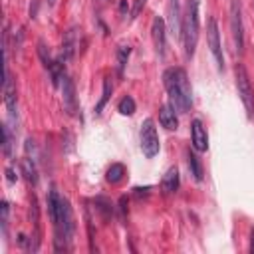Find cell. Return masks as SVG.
I'll list each match as a JSON object with an SVG mask.
<instances>
[{
	"label": "cell",
	"instance_id": "11",
	"mask_svg": "<svg viewBox=\"0 0 254 254\" xmlns=\"http://www.w3.org/2000/svg\"><path fill=\"white\" fill-rule=\"evenodd\" d=\"M79 32H81V30H77V26H71V28L64 34L62 50H60V56H58V60H60L62 64L73 60V56H75V52H77V46H79Z\"/></svg>",
	"mask_w": 254,
	"mask_h": 254
},
{
	"label": "cell",
	"instance_id": "26",
	"mask_svg": "<svg viewBox=\"0 0 254 254\" xmlns=\"http://www.w3.org/2000/svg\"><path fill=\"white\" fill-rule=\"evenodd\" d=\"M6 179H8V183H14V181L18 179V175H16L14 167H8V169H6Z\"/></svg>",
	"mask_w": 254,
	"mask_h": 254
},
{
	"label": "cell",
	"instance_id": "1",
	"mask_svg": "<svg viewBox=\"0 0 254 254\" xmlns=\"http://www.w3.org/2000/svg\"><path fill=\"white\" fill-rule=\"evenodd\" d=\"M48 214L54 224V246L58 252L69 250L71 246V236H73V214L69 200L62 196L54 187L48 190Z\"/></svg>",
	"mask_w": 254,
	"mask_h": 254
},
{
	"label": "cell",
	"instance_id": "24",
	"mask_svg": "<svg viewBox=\"0 0 254 254\" xmlns=\"http://www.w3.org/2000/svg\"><path fill=\"white\" fill-rule=\"evenodd\" d=\"M0 210H2V218H0V222H2V232H6V226H8V210H10V206H8L6 200H2Z\"/></svg>",
	"mask_w": 254,
	"mask_h": 254
},
{
	"label": "cell",
	"instance_id": "20",
	"mask_svg": "<svg viewBox=\"0 0 254 254\" xmlns=\"http://www.w3.org/2000/svg\"><path fill=\"white\" fill-rule=\"evenodd\" d=\"M187 163H189V169H190V175L196 179V181H202V165L198 161V157L194 153H190V149L187 151Z\"/></svg>",
	"mask_w": 254,
	"mask_h": 254
},
{
	"label": "cell",
	"instance_id": "18",
	"mask_svg": "<svg viewBox=\"0 0 254 254\" xmlns=\"http://www.w3.org/2000/svg\"><path fill=\"white\" fill-rule=\"evenodd\" d=\"M125 167L121 165V163H113L109 169H107V173H105V181L107 183H111V185H117V183H121L123 179H125Z\"/></svg>",
	"mask_w": 254,
	"mask_h": 254
},
{
	"label": "cell",
	"instance_id": "23",
	"mask_svg": "<svg viewBox=\"0 0 254 254\" xmlns=\"http://www.w3.org/2000/svg\"><path fill=\"white\" fill-rule=\"evenodd\" d=\"M135 109H137V105H135V99H133L131 95L121 97L119 103H117V111H119L121 115H133Z\"/></svg>",
	"mask_w": 254,
	"mask_h": 254
},
{
	"label": "cell",
	"instance_id": "25",
	"mask_svg": "<svg viewBox=\"0 0 254 254\" xmlns=\"http://www.w3.org/2000/svg\"><path fill=\"white\" fill-rule=\"evenodd\" d=\"M145 2H147V0H135V6H133V10H131V18H135V16H137V14L143 10Z\"/></svg>",
	"mask_w": 254,
	"mask_h": 254
},
{
	"label": "cell",
	"instance_id": "28",
	"mask_svg": "<svg viewBox=\"0 0 254 254\" xmlns=\"http://www.w3.org/2000/svg\"><path fill=\"white\" fill-rule=\"evenodd\" d=\"M250 252L254 254V228L250 230Z\"/></svg>",
	"mask_w": 254,
	"mask_h": 254
},
{
	"label": "cell",
	"instance_id": "27",
	"mask_svg": "<svg viewBox=\"0 0 254 254\" xmlns=\"http://www.w3.org/2000/svg\"><path fill=\"white\" fill-rule=\"evenodd\" d=\"M125 10H129V6H127V2H125V0H121V4H119V12H121V14H125Z\"/></svg>",
	"mask_w": 254,
	"mask_h": 254
},
{
	"label": "cell",
	"instance_id": "13",
	"mask_svg": "<svg viewBox=\"0 0 254 254\" xmlns=\"http://www.w3.org/2000/svg\"><path fill=\"white\" fill-rule=\"evenodd\" d=\"M190 143H192L194 151L202 153L208 149V133L200 119H192V123H190Z\"/></svg>",
	"mask_w": 254,
	"mask_h": 254
},
{
	"label": "cell",
	"instance_id": "4",
	"mask_svg": "<svg viewBox=\"0 0 254 254\" xmlns=\"http://www.w3.org/2000/svg\"><path fill=\"white\" fill-rule=\"evenodd\" d=\"M234 75H236V89L240 95V101L246 109V117L254 119V89L250 83V75L244 67V64H236L234 65Z\"/></svg>",
	"mask_w": 254,
	"mask_h": 254
},
{
	"label": "cell",
	"instance_id": "8",
	"mask_svg": "<svg viewBox=\"0 0 254 254\" xmlns=\"http://www.w3.org/2000/svg\"><path fill=\"white\" fill-rule=\"evenodd\" d=\"M38 56H40L44 67L48 69L54 87H60L62 81H64V77H65V73H64V64H62L60 60H54V58L50 56V52H48V48H46L44 42H38Z\"/></svg>",
	"mask_w": 254,
	"mask_h": 254
},
{
	"label": "cell",
	"instance_id": "9",
	"mask_svg": "<svg viewBox=\"0 0 254 254\" xmlns=\"http://www.w3.org/2000/svg\"><path fill=\"white\" fill-rule=\"evenodd\" d=\"M206 40H208V48L214 56L216 67L218 71L224 69V56H222V46H220V34H218V22L214 18H208L206 22Z\"/></svg>",
	"mask_w": 254,
	"mask_h": 254
},
{
	"label": "cell",
	"instance_id": "14",
	"mask_svg": "<svg viewBox=\"0 0 254 254\" xmlns=\"http://www.w3.org/2000/svg\"><path fill=\"white\" fill-rule=\"evenodd\" d=\"M159 123L167 129V131H177L179 129V117H177V109L171 103H165L159 107Z\"/></svg>",
	"mask_w": 254,
	"mask_h": 254
},
{
	"label": "cell",
	"instance_id": "6",
	"mask_svg": "<svg viewBox=\"0 0 254 254\" xmlns=\"http://www.w3.org/2000/svg\"><path fill=\"white\" fill-rule=\"evenodd\" d=\"M139 141H141V151L147 159H153L159 149H161V141L157 135V127L153 123V119H145L141 123V131H139Z\"/></svg>",
	"mask_w": 254,
	"mask_h": 254
},
{
	"label": "cell",
	"instance_id": "12",
	"mask_svg": "<svg viewBox=\"0 0 254 254\" xmlns=\"http://www.w3.org/2000/svg\"><path fill=\"white\" fill-rule=\"evenodd\" d=\"M62 101H64V109L69 115H77L79 103H77V95H75V85H73V79L67 75L62 81Z\"/></svg>",
	"mask_w": 254,
	"mask_h": 254
},
{
	"label": "cell",
	"instance_id": "15",
	"mask_svg": "<svg viewBox=\"0 0 254 254\" xmlns=\"http://www.w3.org/2000/svg\"><path fill=\"white\" fill-rule=\"evenodd\" d=\"M169 28L171 34L183 38V16H181L179 0H169Z\"/></svg>",
	"mask_w": 254,
	"mask_h": 254
},
{
	"label": "cell",
	"instance_id": "7",
	"mask_svg": "<svg viewBox=\"0 0 254 254\" xmlns=\"http://www.w3.org/2000/svg\"><path fill=\"white\" fill-rule=\"evenodd\" d=\"M230 36L234 44V52H244V22H242V6L240 0H230Z\"/></svg>",
	"mask_w": 254,
	"mask_h": 254
},
{
	"label": "cell",
	"instance_id": "21",
	"mask_svg": "<svg viewBox=\"0 0 254 254\" xmlns=\"http://www.w3.org/2000/svg\"><path fill=\"white\" fill-rule=\"evenodd\" d=\"M12 143H14V135H12V127L8 123H4L2 127V151L6 157L12 155Z\"/></svg>",
	"mask_w": 254,
	"mask_h": 254
},
{
	"label": "cell",
	"instance_id": "19",
	"mask_svg": "<svg viewBox=\"0 0 254 254\" xmlns=\"http://www.w3.org/2000/svg\"><path fill=\"white\" fill-rule=\"evenodd\" d=\"M111 93H113V83H111L109 77H105V79H103V91H101V97H99V101H97V105H95V115H99V113L103 111V107L107 105Z\"/></svg>",
	"mask_w": 254,
	"mask_h": 254
},
{
	"label": "cell",
	"instance_id": "2",
	"mask_svg": "<svg viewBox=\"0 0 254 254\" xmlns=\"http://www.w3.org/2000/svg\"><path fill=\"white\" fill-rule=\"evenodd\" d=\"M163 85L177 113H189L192 107V87L185 67H169L163 71Z\"/></svg>",
	"mask_w": 254,
	"mask_h": 254
},
{
	"label": "cell",
	"instance_id": "16",
	"mask_svg": "<svg viewBox=\"0 0 254 254\" xmlns=\"http://www.w3.org/2000/svg\"><path fill=\"white\" fill-rule=\"evenodd\" d=\"M179 183H181V177H179V169L177 167H169L167 173L163 175V181H161V187L167 194L175 192L179 189Z\"/></svg>",
	"mask_w": 254,
	"mask_h": 254
},
{
	"label": "cell",
	"instance_id": "29",
	"mask_svg": "<svg viewBox=\"0 0 254 254\" xmlns=\"http://www.w3.org/2000/svg\"><path fill=\"white\" fill-rule=\"evenodd\" d=\"M46 2H48V4H50V6H54V4H56V2H58V0H46Z\"/></svg>",
	"mask_w": 254,
	"mask_h": 254
},
{
	"label": "cell",
	"instance_id": "17",
	"mask_svg": "<svg viewBox=\"0 0 254 254\" xmlns=\"http://www.w3.org/2000/svg\"><path fill=\"white\" fill-rule=\"evenodd\" d=\"M22 175L26 177V181H28L30 185H36V183H38L36 159H30V157H24V159H22Z\"/></svg>",
	"mask_w": 254,
	"mask_h": 254
},
{
	"label": "cell",
	"instance_id": "22",
	"mask_svg": "<svg viewBox=\"0 0 254 254\" xmlns=\"http://www.w3.org/2000/svg\"><path fill=\"white\" fill-rule=\"evenodd\" d=\"M129 54H131V48L129 46H119L117 48V73L123 75L125 71V65H127V60H129Z\"/></svg>",
	"mask_w": 254,
	"mask_h": 254
},
{
	"label": "cell",
	"instance_id": "10",
	"mask_svg": "<svg viewBox=\"0 0 254 254\" xmlns=\"http://www.w3.org/2000/svg\"><path fill=\"white\" fill-rule=\"evenodd\" d=\"M151 38H153V46L155 52L159 56V60H165L167 54V30H165V20L161 16H155L151 22Z\"/></svg>",
	"mask_w": 254,
	"mask_h": 254
},
{
	"label": "cell",
	"instance_id": "3",
	"mask_svg": "<svg viewBox=\"0 0 254 254\" xmlns=\"http://www.w3.org/2000/svg\"><path fill=\"white\" fill-rule=\"evenodd\" d=\"M200 0H187V10L183 16V46H185V58L192 60L198 32H200Z\"/></svg>",
	"mask_w": 254,
	"mask_h": 254
},
{
	"label": "cell",
	"instance_id": "5",
	"mask_svg": "<svg viewBox=\"0 0 254 254\" xmlns=\"http://www.w3.org/2000/svg\"><path fill=\"white\" fill-rule=\"evenodd\" d=\"M2 93H4V103L8 111V125L18 123V95H16V81L12 79V73L8 65H4V83H2Z\"/></svg>",
	"mask_w": 254,
	"mask_h": 254
}]
</instances>
